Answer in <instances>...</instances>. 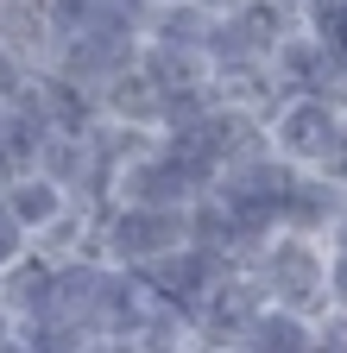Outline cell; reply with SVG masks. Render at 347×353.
I'll list each match as a JSON object with an SVG mask.
<instances>
[{"label":"cell","mask_w":347,"mask_h":353,"mask_svg":"<svg viewBox=\"0 0 347 353\" xmlns=\"http://www.w3.org/2000/svg\"><path fill=\"white\" fill-rule=\"evenodd\" d=\"M246 265H252V278L266 284L272 303H290V309H303V316L328 303V252H322L316 234L284 228V234H272L266 246H259Z\"/></svg>","instance_id":"cell-1"},{"label":"cell","mask_w":347,"mask_h":353,"mask_svg":"<svg viewBox=\"0 0 347 353\" xmlns=\"http://www.w3.org/2000/svg\"><path fill=\"white\" fill-rule=\"evenodd\" d=\"M328 303H335V309H347V246H335V252H328Z\"/></svg>","instance_id":"cell-14"},{"label":"cell","mask_w":347,"mask_h":353,"mask_svg":"<svg viewBox=\"0 0 347 353\" xmlns=\"http://www.w3.org/2000/svg\"><path fill=\"white\" fill-rule=\"evenodd\" d=\"M0 347H13V309L0 303Z\"/></svg>","instance_id":"cell-15"},{"label":"cell","mask_w":347,"mask_h":353,"mask_svg":"<svg viewBox=\"0 0 347 353\" xmlns=\"http://www.w3.org/2000/svg\"><path fill=\"white\" fill-rule=\"evenodd\" d=\"M101 252L114 265H146L170 246H184L190 228H184V208H158V202H108L101 228H95Z\"/></svg>","instance_id":"cell-2"},{"label":"cell","mask_w":347,"mask_h":353,"mask_svg":"<svg viewBox=\"0 0 347 353\" xmlns=\"http://www.w3.org/2000/svg\"><path fill=\"white\" fill-rule=\"evenodd\" d=\"M89 164H95V152H89V132H63V126H51L45 132V145H38V158H32V170H45L57 190H82L89 183Z\"/></svg>","instance_id":"cell-8"},{"label":"cell","mask_w":347,"mask_h":353,"mask_svg":"<svg viewBox=\"0 0 347 353\" xmlns=\"http://www.w3.org/2000/svg\"><path fill=\"white\" fill-rule=\"evenodd\" d=\"M297 7H303V0H297Z\"/></svg>","instance_id":"cell-16"},{"label":"cell","mask_w":347,"mask_h":353,"mask_svg":"<svg viewBox=\"0 0 347 353\" xmlns=\"http://www.w3.org/2000/svg\"><path fill=\"white\" fill-rule=\"evenodd\" d=\"M347 208V190H335L328 176H316V170H297L290 176V190H284V228H297V234H328L335 228V214Z\"/></svg>","instance_id":"cell-5"},{"label":"cell","mask_w":347,"mask_h":353,"mask_svg":"<svg viewBox=\"0 0 347 353\" xmlns=\"http://www.w3.org/2000/svg\"><path fill=\"white\" fill-rule=\"evenodd\" d=\"M95 95H101V114L133 120V126H152V132H158V82H152L139 63H126L120 76H108Z\"/></svg>","instance_id":"cell-7"},{"label":"cell","mask_w":347,"mask_h":353,"mask_svg":"<svg viewBox=\"0 0 347 353\" xmlns=\"http://www.w3.org/2000/svg\"><path fill=\"white\" fill-rule=\"evenodd\" d=\"M32 88V63L13 51V44H0V101H13V95H26Z\"/></svg>","instance_id":"cell-11"},{"label":"cell","mask_w":347,"mask_h":353,"mask_svg":"<svg viewBox=\"0 0 347 353\" xmlns=\"http://www.w3.org/2000/svg\"><path fill=\"white\" fill-rule=\"evenodd\" d=\"M316 347H335V353H347V309H335V303H328V316L316 322Z\"/></svg>","instance_id":"cell-13"},{"label":"cell","mask_w":347,"mask_h":353,"mask_svg":"<svg viewBox=\"0 0 347 353\" xmlns=\"http://www.w3.org/2000/svg\"><path fill=\"white\" fill-rule=\"evenodd\" d=\"M335 120H341V101H335V95H284V101L272 108V120H266L272 152L290 158L297 170H310V158L322 152V139L335 132Z\"/></svg>","instance_id":"cell-3"},{"label":"cell","mask_w":347,"mask_h":353,"mask_svg":"<svg viewBox=\"0 0 347 353\" xmlns=\"http://www.w3.org/2000/svg\"><path fill=\"white\" fill-rule=\"evenodd\" d=\"M0 196H7V208H13V221H19V228H26L32 240H38V234H45V228H51V221H57V214L70 208V190H57V183H51V176H45V170H19V176H13V183H7V190H0Z\"/></svg>","instance_id":"cell-6"},{"label":"cell","mask_w":347,"mask_h":353,"mask_svg":"<svg viewBox=\"0 0 347 353\" xmlns=\"http://www.w3.org/2000/svg\"><path fill=\"white\" fill-rule=\"evenodd\" d=\"M310 170H316V176H328L335 190H347V114L335 120V132L322 139V152L310 158Z\"/></svg>","instance_id":"cell-10"},{"label":"cell","mask_w":347,"mask_h":353,"mask_svg":"<svg viewBox=\"0 0 347 353\" xmlns=\"http://www.w3.org/2000/svg\"><path fill=\"white\" fill-rule=\"evenodd\" d=\"M259 309H266V284H259L252 272H228L221 284L196 303V334L208 347H228V341L246 347V328H252Z\"/></svg>","instance_id":"cell-4"},{"label":"cell","mask_w":347,"mask_h":353,"mask_svg":"<svg viewBox=\"0 0 347 353\" xmlns=\"http://www.w3.org/2000/svg\"><path fill=\"white\" fill-rule=\"evenodd\" d=\"M246 347H266V353H303V347H316V322L303 316V309L266 296V309H259L252 328H246Z\"/></svg>","instance_id":"cell-9"},{"label":"cell","mask_w":347,"mask_h":353,"mask_svg":"<svg viewBox=\"0 0 347 353\" xmlns=\"http://www.w3.org/2000/svg\"><path fill=\"white\" fill-rule=\"evenodd\" d=\"M32 246V234L19 228V221H13V208H7V196H0V265H7V259H19Z\"/></svg>","instance_id":"cell-12"}]
</instances>
